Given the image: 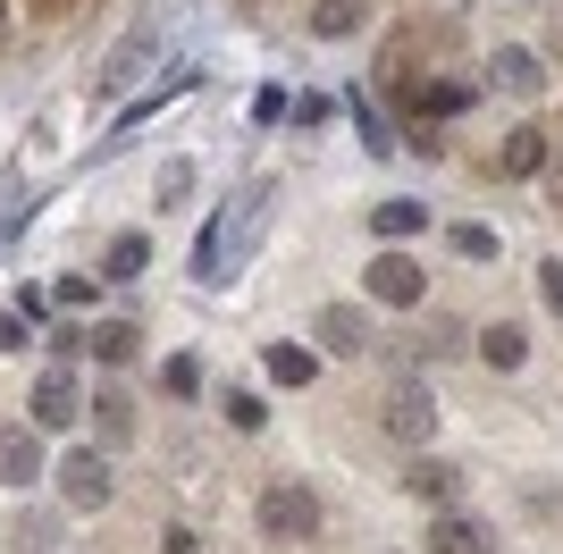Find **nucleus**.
Listing matches in <instances>:
<instances>
[{
  "label": "nucleus",
  "mask_w": 563,
  "mask_h": 554,
  "mask_svg": "<svg viewBox=\"0 0 563 554\" xmlns=\"http://www.w3.org/2000/svg\"><path fill=\"white\" fill-rule=\"evenodd\" d=\"M93 420H101V445H126V429H135V403H126V395L110 387V395H101V412H93Z\"/></svg>",
  "instance_id": "obj_21"
},
{
  "label": "nucleus",
  "mask_w": 563,
  "mask_h": 554,
  "mask_svg": "<svg viewBox=\"0 0 563 554\" xmlns=\"http://www.w3.org/2000/svg\"><path fill=\"white\" fill-rule=\"evenodd\" d=\"M51 295H59V302H93V295H101V277H59Z\"/></svg>",
  "instance_id": "obj_26"
},
{
  "label": "nucleus",
  "mask_w": 563,
  "mask_h": 554,
  "mask_svg": "<svg viewBox=\"0 0 563 554\" xmlns=\"http://www.w3.org/2000/svg\"><path fill=\"white\" fill-rule=\"evenodd\" d=\"M110 454H101V445H68V462H59V496H68L76 512H101L110 505Z\"/></svg>",
  "instance_id": "obj_4"
},
{
  "label": "nucleus",
  "mask_w": 563,
  "mask_h": 554,
  "mask_svg": "<svg viewBox=\"0 0 563 554\" xmlns=\"http://www.w3.org/2000/svg\"><path fill=\"white\" fill-rule=\"evenodd\" d=\"M261 530L269 538H320V496L303 479H269L261 487Z\"/></svg>",
  "instance_id": "obj_2"
},
{
  "label": "nucleus",
  "mask_w": 563,
  "mask_h": 554,
  "mask_svg": "<svg viewBox=\"0 0 563 554\" xmlns=\"http://www.w3.org/2000/svg\"><path fill=\"white\" fill-rule=\"evenodd\" d=\"M496 85L514 92V101H539V59H530V51H496Z\"/></svg>",
  "instance_id": "obj_16"
},
{
  "label": "nucleus",
  "mask_w": 563,
  "mask_h": 554,
  "mask_svg": "<svg viewBox=\"0 0 563 554\" xmlns=\"http://www.w3.org/2000/svg\"><path fill=\"white\" fill-rule=\"evenodd\" d=\"M85 353H93V362H110V369L135 362V328H126V320H101L93 336H85Z\"/></svg>",
  "instance_id": "obj_18"
},
{
  "label": "nucleus",
  "mask_w": 563,
  "mask_h": 554,
  "mask_svg": "<svg viewBox=\"0 0 563 554\" xmlns=\"http://www.w3.org/2000/svg\"><path fill=\"white\" fill-rule=\"evenodd\" d=\"M387 437H396L404 454H421V445L438 437V395H429L421 378H404V387L387 395Z\"/></svg>",
  "instance_id": "obj_3"
},
{
  "label": "nucleus",
  "mask_w": 563,
  "mask_h": 554,
  "mask_svg": "<svg viewBox=\"0 0 563 554\" xmlns=\"http://www.w3.org/2000/svg\"><path fill=\"white\" fill-rule=\"evenodd\" d=\"M152 51H161V43H152V34H126V43L110 51V68H101V101H118V92L135 85V76L152 68Z\"/></svg>",
  "instance_id": "obj_10"
},
{
  "label": "nucleus",
  "mask_w": 563,
  "mask_h": 554,
  "mask_svg": "<svg viewBox=\"0 0 563 554\" xmlns=\"http://www.w3.org/2000/svg\"><path fill=\"white\" fill-rule=\"evenodd\" d=\"M479 353H488V369H521V362H530V328H521V320H496L488 336H479Z\"/></svg>",
  "instance_id": "obj_15"
},
{
  "label": "nucleus",
  "mask_w": 563,
  "mask_h": 554,
  "mask_svg": "<svg viewBox=\"0 0 563 554\" xmlns=\"http://www.w3.org/2000/svg\"><path fill=\"white\" fill-rule=\"evenodd\" d=\"M161 554H202V538H194V530H168V546Z\"/></svg>",
  "instance_id": "obj_29"
},
{
  "label": "nucleus",
  "mask_w": 563,
  "mask_h": 554,
  "mask_svg": "<svg viewBox=\"0 0 563 554\" xmlns=\"http://www.w3.org/2000/svg\"><path fill=\"white\" fill-rule=\"evenodd\" d=\"M143 269H152V244H143V235H118L110 261H101V277H143Z\"/></svg>",
  "instance_id": "obj_20"
},
{
  "label": "nucleus",
  "mask_w": 563,
  "mask_h": 554,
  "mask_svg": "<svg viewBox=\"0 0 563 554\" xmlns=\"http://www.w3.org/2000/svg\"><path fill=\"white\" fill-rule=\"evenodd\" d=\"M404 487H412V496H429V505H454V462H438V454H412V470H404Z\"/></svg>",
  "instance_id": "obj_14"
},
{
  "label": "nucleus",
  "mask_w": 563,
  "mask_h": 554,
  "mask_svg": "<svg viewBox=\"0 0 563 554\" xmlns=\"http://www.w3.org/2000/svg\"><path fill=\"white\" fill-rule=\"evenodd\" d=\"M186 193H194V168H186V160H168V168H161V202L177 210V202H186Z\"/></svg>",
  "instance_id": "obj_24"
},
{
  "label": "nucleus",
  "mask_w": 563,
  "mask_h": 554,
  "mask_svg": "<svg viewBox=\"0 0 563 554\" xmlns=\"http://www.w3.org/2000/svg\"><path fill=\"white\" fill-rule=\"evenodd\" d=\"M362 286H371V302H387V311H412V302L429 295L421 261H404V253H378L371 269H362Z\"/></svg>",
  "instance_id": "obj_5"
},
{
  "label": "nucleus",
  "mask_w": 563,
  "mask_h": 554,
  "mask_svg": "<svg viewBox=\"0 0 563 554\" xmlns=\"http://www.w3.org/2000/svg\"><path fill=\"white\" fill-rule=\"evenodd\" d=\"M421 228H429V210L412 202V193H396V202L371 210V235H421Z\"/></svg>",
  "instance_id": "obj_17"
},
{
  "label": "nucleus",
  "mask_w": 563,
  "mask_h": 554,
  "mask_svg": "<svg viewBox=\"0 0 563 554\" xmlns=\"http://www.w3.org/2000/svg\"><path fill=\"white\" fill-rule=\"evenodd\" d=\"M261 369H269V387H311V378H320V353L311 345H269Z\"/></svg>",
  "instance_id": "obj_13"
},
{
  "label": "nucleus",
  "mask_w": 563,
  "mask_h": 554,
  "mask_svg": "<svg viewBox=\"0 0 563 554\" xmlns=\"http://www.w3.org/2000/svg\"><path fill=\"white\" fill-rule=\"evenodd\" d=\"M353 25H362V0H311V34H320V43H336Z\"/></svg>",
  "instance_id": "obj_19"
},
{
  "label": "nucleus",
  "mask_w": 563,
  "mask_h": 554,
  "mask_svg": "<svg viewBox=\"0 0 563 554\" xmlns=\"http://www.w3.org/2000/svg\"><path fill=\"white\" fill-rule=\"evenodd\" d=\"M429 554H496V538L471 512H429Z\"/></svg>",
  "instance_id": "obj_6"
},
{
  "label": "nucleus",
  "mask_w": 563,
  "mask_h": 554,
  "mask_svg": "<svg viewBox=\"0 0 563 554\" xmlns=\"http://www.w3.org/2000/svg\"><path fill=\"white\" fill-rule=\"evenodd\" d=\"M286 110H295V101H286L278 85H261V92H253V118H261V126H269V118H286Z\"/></svg>",
  "instance_id": "obj_25"
},
{
  "label": "nucleus",
  "mask_w": 563,
  "mask_h": 554,
  "mask_svg": "<svg viewBox=\"0 0 563 554\" xmlns=\"http://www.w3.org/2000/svg\"><path fill=\"white\" fill-rule=\"evenodd\" d=\"M25 336H34V328H25V320H18V311H0V353H18V345H25Z\"/></svg>",
  "instance_id": "obj_28"
},
{
  "label": "nucleus",
  "mask_w": 563,
  "mask_h": 554,
  "mask_svg": "<svg viewBox=\"0 0 563 554\" xmlns=\"http://www.w3.org/2000/svg\"><path fill=\"white\" fill-rule=\"evenodd\" d=\"M362 345H371V320L345 311V302H329V311L311 320V353H362Z\"/></svg>",
  "instance_id": "obj_8"
},
{
  "label": "nucleus",
  "mask_w": 563,
  "mask_h": 554,
  "mask_svg": "<svg viewBox=\"0 0 563 554\" xmlns=\"http://www.w3.org/2000/svg\"><path fill=\"white\" fill-rule=\"evenodd\" d=\"M161 387H168V395H194V387H202V362H194V353H168Z\"/></svg>",
  "instance_id": "obj_23"
},
{
  "label": "nucleus",
  "mask_w": 563,
  "mask_h": 554,
  "mask_svg": "<svg viewBox=\"0 0 563 554\" xmlns=\"http://www.w3.org/2000/svg\"><path fill=\"white\" fill-rule=\"evenodd\" d=\"M34 9H43V18H68V9H76V0H34Z\"/></svg>",
  "instance_id": "obj_30"
},
{
  "label": "nucleus",
  "mask_w": 563,
  "mask_h": 554,
  "mask_svg": "<svg viewBox=\"0 0 563 554\" xmlns=\"http://www.w3.org/2000/svg\"><path fill=\"white\" fill-rule=\"evenodd\" d=\"M76 412H85V395H76V378H68V369L34 378V429H76Z\"/></svg>",
  "instance_id": "obj_7"
},
{
  "label": "nucleus",
  "mask_w": 563,
  "mask_h": 554,
  "mask_svg": "<svg viewBox=\"0 0 563 554\" xmlns=\"http://www.w3.org/2000/svg\"><path fill=\"white\" fill-rule=\"evenodd\" d=\"M496 168H505V177H539V168H547V135L530 126V118H521L514 135L496 143Z\"/></svg>",
  "instance_id": "obj_11"
},
{
  "label": "nucleus",
  "mask_w": 563,
  "mask_h": 554,
  "mask_svg": "<svg viewBox=\"0 0 563 554\" xmlns=\"http://www.w3.org/2000/svg\"><path fill=\"white\" fill-rule=\"evenodd\" d=\"M269 219V185H235L228 202H219V219L202 228V244H194V286H219V277H235V261L253 253V228Z\"/></svg>",
  "instance_id": "obj_1"
},
{
  "label": "nucleus",
  "mask_w": 563,
  "mask_h": 554,
  "mask_svg": "<svg viewBox=\"0 0 563 554\" xmlns=\"http://www.w3.org/2000/svg\"><path fill=\"white\" fill-rule=\"evenodd\" d=\"M463 110H471V85H463V76H438V85L412 92V118H421V126H438V118H463Z\"/></svg>",
  "instance_id": "obj_12"
},
{
  "label": "nucleus",
  "mask_w": 563,
  "mask_h": 554,
  "mask_svg": "<svg viewBox=\"0 0 563 554\" xmlns=\"http://www.w3.org/2000/svg\"><path fill=\"white\" fill-rule=\"evenodd\" d=\"M43 479V437L34 429H0V487H34Z\"/></svg>",
  "instance_id": "obj_9"
},
{
  "label": "nucleus",
  "mask_w": 563,
  "mask_h": 554,
  "mask_svg": "<svg viewBox=\"0 0 563 554\" xmlns=\"http://www.w3.org/2000/svg\"><path fill=\"white\" fill-rule=\"evenodd\" d=\"M329 110H336L329 92H303V101H295V110H286V118H303V126H320V118H329Z\"/></svg>",
  "instance_id": "obj_27"
},
{
  "label": "nucleus",
  "mask_w": 563,
  "mask_h": 554,
  "mask_svg": "<svg viewBox=\"0 0 563 554\" xmlns=\"http://www.w3.org/2000/svg\"><path fill=\"white\" fill-rule=\"evenodd\" d=\"M446 244H454L463 261H496V228H479V219H463V228H454Z\"/></svg>",
  "instance_id": "obj_22"
}]
</instances>
